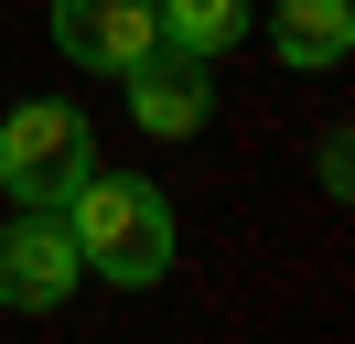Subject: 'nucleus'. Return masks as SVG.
Returning <instances> with one entry per match:
<instances>
[{
	"mask_svg": "<svg viewBox=\"0 0 355 344\" xmlns=\"http://www.w3.org/2000/svg\"><path fill=\"white\" fill-rule=\"evenodd\" d=\"M44 22H54V54H65V64H87V76H130V64L162 43L151 0H54Z\"/></svg>",
	"mask_w": 355,
	"mask_h": 344,
	"instance_id": "obj_5",
	"label": "nucleus"
},
{
	"mask_svg": "<svg viewBox=\"0 0 355 344\" xmlns=\"http://www.w3.org/2000/svg\"><path fill=\"white\" fill-rule=\"evenodd\" d=\"M76 280H87V258H76L65 205H11V226H0V301L11 312H65Z\"/></svg>",
	"mask_w": 355,
	"mask_h": 344,
	"instance_id": "obj_3",
	"label": "nucleus"
},
{
	"mask_svg": "<svg viewBox=\"0 0 355 344\" xmlns=\"http://www.w3.org/2000/svg\"><path fill=\"white\" fill-rule=\"evenodd\" d=\"M269 54L291 76H334L355 54V0H269Z\"/></svg>",
	"mask_w": 355,
	"mask_h": 344,
	"instance_id": "obj_6",
	"label": "nucleus"
},
{
	"mask_svg": "<svg viewBox=\"0 0 355 344\" xmlns=\"http://www.w3.org/2000/svg\"><path fill=\"white\" fill-rule=\"evenodd\" d=\"M151 22H162V43H183V54H205V64H216V54H226V43H237L259 11H248V0H151Z\"/></svg>",
	"mask_w": 355,
	"mask_h": 344,
	"instance_id": "obj_7",
	"label": "nucleus"
},
{
	"mask_svg": "<svg viewBox=\"0 0 355 344\" xmlns=\"http://www.w3.org/2000/svg\"><path fill=\"white\" fill-rule=\"evenodd\" d=\"M65 226H76V258H87V280L151 291V280L173 269V205H162L140 172H108V162H97L87 183L65 194Z\"/></svg>",
	"mask_w": 355,
	"mask_h": 344,
	"instance_id": "obj_1",
	"label": "nucleus"
},
{
	"mask_svg": "<svg viewBox=\"0 0 355 344\" xmlns=\"http://www.w3.org/2000/svg\"><path fill=\"white\" fill-rule=\"evenodd\" d=\"M119 86H130V119L151 129V140H194V129L216 119V64L183 54V43H151Z\"/></svg>",
	"mask_w": 355,
	"mask_h": 344,
	"instance_id": "obj_4",
	"label": "nucleus"
},
{
	"mask_svg": "<svg viewBox=\"0 0 355 344\" xmlns=\"http://www.w3.org/2000/svg\"><path fill=\"white\" fill-rule=\"evenodd\" d=\"M87 172H97V129L76 97H22L0 119V194L11 205H65Z\"/></svg>",
	"mask_w": 355,
	"mask_h": 344,
	"instance_id": "obj_2",
	"label": "nucleus"
}]
</instances>
